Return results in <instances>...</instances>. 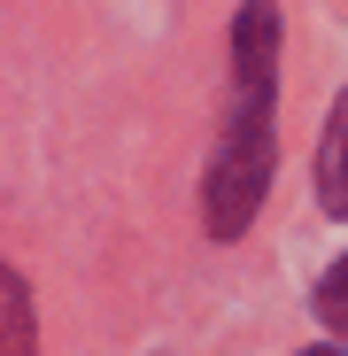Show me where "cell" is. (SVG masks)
<instances>
[{"instance_id":"obj_1","label":"cell","mask_w":348,"mask_h":356,"mask_svg":"<svg viewBox=\"0 0 348 356\" xmlns=\"http://www.w3.org/2000/svg\"><path fill=\"white\" fill-rule=\"evenodd\" d=\"M279 0H240V24H232V116L217 163L201 178V209L217 241H240L248 217L263 209L271 186V101H279Z\"/></svg>"},{"instance_id":"obj_2","label":"cell","mask_w":348,"mask_h":356,"mask_svg":"<svg viewBox=\"0 0 348 356\" xmlns=\"http://www.w3.org/2000/svg\"><path fill=\"white\" fill-rule=\"evenodd\" d=\"M317 202L325 217H348V93L325 116V140H317Z\"/></svg>"},{"instance_id":"obj_3","label":"cell","mask_w":348,"mask_h":356,"mask_svg":"<svg viewBox=\"0 0 348 356\" xmlns=\"http://www.w3.org/2000/svg\"><path fill=\"white\" fill-rule=\"evenodd\" d=\"M317 318H325L333 333H348V256H340V264L317 279Z\"/></svg>"},{"instance_id":"obj_4","label":"cell","mask_w":348,"mask_h":356,"mask_svg":"<svg viewBox=\"0 0 348 356\" xmlns=\"http://www.w3.org/2000/svg\"><path fill=\"white\" fill-rule=\"evenodd\" d=\"M0 294H8V356H31V294H24V279L8 271Z\"/></svg>"},{"instance_id":"obj_5","label":"cell","mask_w":348,"mask_h":356,"mask_svg":"<svg viewBox=\"0 0 348 356\" xmlns=\"http://www.w3.org/2000/svg\"><path fill=\"white\" fill-rule=\"evenodd\" d=\"M302 356H340V348H302Z\"/></svg>"}]
</instances>
